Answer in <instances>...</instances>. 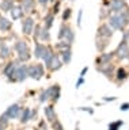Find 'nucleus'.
<instances>
[{
    "mask_svg": "<svg viewBox=\"0 0 129 130\" xmlns=\"http://www.w3.org/2000/svg\"><path fill=\"white\" fill-rule=\"evenodd\" d=\"M113 31H122L129 27V6L117 14H110L106 22Z\"/></svg>",
    "mask_w": 129,
    "mask_h": 130,
    "instance_id": "obj_1",
    "label": "nucleus"
},
{
    "mask_svg": "<svg viewBox=\"0 0 129 130\" xmlns=\"http://www.w3.org/2000/svg\"><path fill=\"white\" fill-rule=\"evenodd\" d=\"M27 79H29L27 77V64H18L14 71L12 77L7 79V81L8 83H23Z\"/></svg>",
    "mask_w": 129,
    "mask_h": 130,
    "instance_id": "obj_2",
    "label": "nucleus"
},
{
    "mask_svg": "<svg viewBox=\"0 0 129 130\" xmlns=\"http://www.w3.org/2000/svg\"><path fill=\"white\" fill-rule=\"evenodd\" d=\"M21 27H22V34L29 37L31 35L33 32V28H34V24H35V19L33 18L31 15H26L23 19H21Z\"/></svg>",
    "mask_w": 129,
    "mask_h": 130,
    "instance_id": "obj_3",
    "label": "nucleus"
},
{
    "mask_svg": "<svg viewBox=\"0 0 129 130\" xmlns=\"http://www.w3.org/2000/svg\"><path fill=\"white\" fill-rule=\"evenodd\" d=\"M114 57L120 61H124L129 57V43L125 41H120L118 46L114 50Z\"/></svg>",
    "mask_w": 129,
    "mask_h": 130,
    "instance_id": "obj_4",
    "label": "nucleus"
},
{
    "mask_svg": "<svg viewBox=\"0 0 129 130\" xmlns=\"http://www.w3.org/2000/svg\"><path fill=\"white\" fill-rule=\"evenodd\" d=\"M114 31L110 28L107 23H101L96 28V37L98 38H105V39H111Z\"/></svg>",
    "mask_w": 129,
    "mask_h": 130,
    "instance_id": "obj_5",
    "label": "nucleus"
},
{
    "mask_svg": "<svg viewBox=\"0 0 129 130\" xmlns=\"http://www.w3.org/2000/svg\"><path fill=\"white\" fill-rule=\"evenodd\" d=\"M19 6L22 7L25 15H33L37 8V0H19Z\"/></svg>",
    "mask_w": 129,
    "mask_h": 130,
    "instance_id": "obj_6",
    "label": "nucleus"
},
{
    "mask_svg": "<svg viewBox=\"0 0 129 130\" xmlns=\"http://www.w3.org/2000/svg\"><path fill=\"white\" fill-rule=\"evenodd\" d=\"M46 91L49 93V100L52 102V104L57 103L60 96H61V87H60L59 84H53V85H50V87H48Z\"/></svg>",
    "mask_w": 129,
    "mask_h": 130,
    "instance_id": "obj_7",
    "label": "nucleus"
},
{
    "mask_svg": "<svg viewBox=\"0 0 129 130\" xmlns=\"http://www.w3.org/2000/svg\"><path fill=\"white\" fill-rule=\"evenodd\" d=\"M126 7H128L126 0H109V6H107L109 11L111 14H117V12L122 11Z\"/></svg>",
    "mask_w": 129,
    "mask_h": 130,
    "instance_id": "obj_8",
    "label": "nucleus"
},
{
    "mask_svg": "<svg viewBox=\"0 0 129 130\" xmlns=\"http://www.w3.org/2000/svg\"><path fill=\"white\" fill-rule=\"evenodd\" d=\"M22 111V106L19 104V103H12L11 106H8L7 107V110L4 111L6 114V117L8 118V119H18V117H19V114H21Z\"/></svg>",
    "mask_w": 129,
    "mask_h": 130,
    "instance_id": "obj_9",
    "label": "nucleus"
},
{
    "mask_svg": "<svg viewBox=\"0 0 129 130\" xmlns=\"http://www.w3.org/2000/svg\"><path fill=\"white\" fill-rule=\"evenodd\" d=\"M96 71L101 72L103 76H106L107 79H111V77H114L116 67H114V64H113V62H110V64H102V65H96Z\"/></svg>",
    "mask_w": 129,
    "mask_h": 130,
    "instance_id": "obj_10",
    "label": "nucleus"
},
{
    "mask_svg": "<svg viewBox=\"0 0 129 130\" xmlns=\"http://www.w3.org/2000/svg\"><path fill=\"white\" fill-rule=\"evenodd\" d=\"M18 64H21V62H18L17 60H8V61H7V64H6L4 67H3V69H2L3 76H4L6 79H10V77H12L14 71H15V68H17Z\"/></svg>",
    "mask_w": 129,
    "mask_h": 130,
    "instance_id": "obj_11",
    "label": "nucleus"
},
{
    "mask_svg": "<svg viewBox=\"0 0 129 130\" xmlns=\"http://www.w3.org/2000/svg\"><path fill=\"white\" fill-rule=\"evenodd\" d=\"M114 52H102L101 54L95 58V65H102V64H110L114 60Z\"/></svg>",
    "mask_w": 129,
    "mask_h": 130,
    "instance_id": "obj_12",
    "label": "nucleus"
},
{
    "mask_svg": "<svg viewBox=\"0 0 129 130\" xmlns=\"http://www.w3.org/2000/svg\"><path fill=\"white\" fill-rule=\"evenodd\" d=\"M129 77V73L126 71V68H124V67H118V68H116V71H114V79H116V83L117 84H122L125 80H126Z\"/></svg>",
    "mask_w": 129,
    "mask_h": 130,
    "instance_id": "obj_13",
    "label": "nucleus"
},
{
    "mask_svg": "<svg viewBox=\"0 0 129 130\" xmlns=\"http://www.w3.org/2000/svg\"><path fill=\"white\" fill-rule=\"evenodd\" d=\"M46 49H48V43H42V42H39V41H37L34 45V53H33L34 58L35 60H42V56L45 54Z\"/></svg>",
    "mask_w": 129,
    "mask_h": 130,
    "instance_id": "obj_14",
    "label": "nucleus"
},
{
    "mask_svg": "<svg viewBox=\"0 0 129 130\" xmlns=\"http://www.w3.org/2000/svg\"><path fill=\"white\" fill-rule=\"evenodd\" d=\"M44 115H45V121L49 122V123H52L53 121L57 119V114H56L54 106L53 104L45 106V107H44Z\"/></svg>",
    "mask_w": 129,
    "mask_h": 130,
    "instance_id": "obj_15",
    "label": "nucleus"
},
{
    "mask_svg": "<svg viewBox=\"0 0 129 130\" xmlns=\"http://www.w3.org/2000/svg\"><path fill=\"white\" fill-rule=\"evenodd\" d=\"M12 50L17 53H23V52H29L30 50V46L29 43H27V41L25 39H17L12 45Z\"/></svg>",
    "mask_w": 129,
    "mask_h": 130,
    "instance_id": "obj_16",
    "label": "nucleus"
},
{
    "mask_svg": "<svg viewBox=\"0 0 129 130\" xmlns=\"http://www.w3.org/2000/svg\"><path fill=\"white\" fill-rule=\"evenodd\" d=\"M12 26H14V22L6 16H2L0 18V32L6 34V32H10L12 30Z\"/></svg>",
    "mask_w": 129,
    "mask_h": 130,
    "instance_id": "obj_17",
    "label": "nucleus"
},
{
    "mask_svg": "<svg viewBox=\"0 0 129 130\" xmlns=\"http://www.w3.org/2000/svg\"><path fill=\"white\" fill-rule=\"evenodd\" d=\"M10 15H11V20H21L26 16L23 10H22V7L19 6V4H15V6L11 8Z\"/></svg>",
    "mask_w": 129,
    "mask_h": 130,
    "instance_id": "obj_18",
    "label": "nucleus"
},
{
    "mask_svg": "<svg viewBox=\"0 0 129 130\" xmlns=\"http://www.w3.org/2000/svg\"><path fill=\"white\" fill-rule=\"evenodd\" d=\"M64 67L63 65V62H61V60H60V57H59V54H54L53 56V58H52V61H50V64H49V68H48V71L49 72H57V71H60Z\"/></svg>",
    "mask_w": 129,
    "mask_h": 130,
    "instance_id": "obj_19",
    "label": "nucleus"
},
{
    "mask_svg": "<svg viewBox=\"0 0 129 130\" xmlns=\"http://www.w3.org/2000/svg\"><path fill=\"white\" fill-rule=\"evenodd\" d=\"M18 119H19V123L21 125H26L29 121H31V108L23 107L21 114H19V117H18Z\"/></svg>",
    "mask_w": 129,
    "mask_h": 130,
    "instance_id": "obj_20",
    "label": "nucleus"
},
{
    "mask_svg": "<svg viewBox=\"0 0 129 130\" xmlns=\"http://www.w3.org/2000/svg\"><path fill=\"white\" fill-rule=\"evenodd\" d=\"M60 60H61L63 65H68L72 61V49H68V50H63L57 53Z\"/></svg>",
    "mask_w": 129,
    "mask_h": 130,
    "instance_id": "obj_21",
    "label": "nucleus"
},
{
    "mask_svg": "<svg viewBox=\"0 0 129 130\" xmlns=\"http://www.w3.org/2000/svg\"><path fill=\"white\" fill-rule=\"evenodd\" d=\"M109 43H110V39H105V38H98V37H95V47L98 52H105L109 46Z\"/></svg>",
    "mask_w": 129,
    "mask_h": 130,
    "instance_id": "obj_22",
    "label": "nucleus"
},
{
    "mask_svg": "<svg viewBox=\"0 0 129 130\" xmlns=\"http://www.w3.org/2000/svg\"><path fill=\"white\" fill-rule=\"evenodd\" d=\"M11 54H12V47L10 45L4 43L0 47V60H10Z\"/></svg>",
    "mask_w": 129,
    "mask_h": 130,
    "instance_id": "obj_23",
    "label": "nucleus"
},
{
    "mask_svg": "<svg viewBox=\"0 0 129 130\" xmlns=\"http://www.w3.org/2000/svg\"><path fill=\"white\" fill-rule=\"evenodd\" d=\"M54 20H56V15H53L50 11H49V12H46L45 16H44V24H42V26H44V27H46L48 30H50L52 26L54 24Z\"/></svg>",
    "mask_w": 129,
    "mask_h": 130,
    "instance_id": "obj_24",
    "label": "nucleus"
},
{
    "mask_svg": "<svg viewBox=\"0 0 129 130\" xmlns=\"http://www.w3.org/2000/svg\"><path fill=\"white\" fill-rule=\"evenodd\" d=\"M63 39L67 41L68 43H74L75 42V31H74V28H72L68 23L65 26V32H64V38Z\"/></svg>",
    "mask_w": 129,
    "mask_h": 130,
    "instance_id": "obj_25",
    "label": "nucleus"
},
{
    "mask_svg": "<svg viewBox=\"0 0 129 130\" xmlns=\"http://www.w3.org/2000/svg\"><path fill=\"white\" fill-rule=\"evenodd\" d=\"M17 2V0H2L0 2V11L2 12H10L11 8H12Z\"/></svg>",
    "mask_w": 129,
    "mask_h": 130,
    "instance_id": "obj_26",
    "label": "nucleus"
},
{
    "mask_svg": "<svg viewBox=\"0 0 129 130\" xmlns=\"http://www.w3.org/2000/svg\"><path fill=\"white\" fill-rule=\"evenodd\" d=\"M50 39H52V35H50V30H48L46 27H44L41 28V34H39V42H42V43H49L50 42Z\"/></svg>",
    "mask_w": 129,
    "mask_h": 130,
    "instance_id": "obj_27",
    "label": "nucleus"
},
{
    "mask_svg": "<svg viewBox=\"0 0 129 130\" xmlns=\"http://www.w3.org/2000/svg\"><path fill=\"white\" fill-rule=\"evenodd\" d=\"M31 57H33V54H31V52H23V53H18L17 54V61L21 64H27L29 61L31 60Z\"/></svg>",
    "mask_w": 129,
    "mask_h": 130,
    "instance_id": "obj_28",
    "label": "nucleus"
},
{
    "mask_svg": "<svg viewBox=\"0 0 129 130\" xmlns=\"http://www.w3.org/2000/svg\"><path fill=\"white\" fill-rule=\"evenodd\" d=\"M53 49H54L57 53H59V52H63V50H68V49H72V43H68L67 41L61 39V41H59L57 43H54Z\"/></svg>",
    "mask_w": 129,
    "mask_h": 130,
    "instance_id": "obj_29",
    "label": "nucleus"
},
{
    "mask_svg": "<svg viewBox=\"0 0 129 130\" xmlns=\"http://www.w3.org/2000/svg\"><path fill=\"white\" fill-rule=\"evenodd\" d=\"M45 76V67L42 62H35V80L39 81Z\"/></svg>",
    "mask_w": 129,
    "mask_h": 130,
    "instance_id": "obj_30",
    "label": "nucleus"
},
{
    "mask_svg": "<svg viewBox=\"0 0 129 130\" xmlns=\"http://www.w3.org/2000/svg\"><path fill=\"white\" fill-rule=\"evenodd\" d=\"M41 28H42V24H39V23H35V24H34V28H33V32H31V37H33V39L35 41V42L39 39Z\"/></svg>",
    "mask_w": 129,
    "mask_h": 130,
    "instance_id": "obj_31",
    "label": "nucleus"
},
{
    "mask_svg": "<svg viewBox=\"0 0 129 130\" xmlns=\"http://www.w3.org/2000/svg\"><path fill=\"white\" fill-rule=\"evenodd\" d=\"M71 16H72V8H71V7H67L65 10H63L61 19H63V22H64V23H67L68 20L71 19Z\"/></svg>",
    "mask_w": 129,
    "mask_h": 130,
    "instance_id": "obj_32",
    "label": "nucleus"
},
{
    "mask_svg": "<svg viewBox=\"0 0 129 130\" xmlns=\"http://www.w3.org/2000/svg\"><path fill=\"white\" fill-rule=\"evenodd\" d=\"M110 14H111V12L109 11V8H107V7H102V8L99 10V15H98V16H99V20L107 19L109 16H110Z\"/></svg>",
    "mask_w": 129,
    "mask_h": 130,
    "instance_id": "obj_33",
    "label": "nucleus"
},
{
    "mask_svg": "<svg viewBox=\"0 0 129 130\" xmlns=\"http://www.w3.org/2000/svg\"><path fill=\"white\" fill-rule=\"evenodd\" d=\"M48 100H49V93H48V91L46 89H41V92H39V95H38V102L41 104H44Z\"/></svg>",
    "mask_w": 129,
    "mask_h": 130,
    "instance_id": "obj_34",
    "label": "nucleus"
},
{
    "mask_svg": "<svg viewBox=\"0 0 129 130\" xmlns=\"http://www.w3.org/2000/svg\"><path fill=\"white\" fill-rule=\"evenodd\" d=\"M27 77L35 80V64H27Z\"/></svg>",
    "mask_w": 129,
    "mask_h": 130,
    "instance_id": "obj_35",
    "label": "nucleus"
},
{
    "mask_svg": "<svg viewBox=\"0 0 129 130\" xmlns=\"http://www.w3.org/2000/svg\"><path fill=\"white\" fill-rule=\"evenodd\" d=\"M124 125V121H114L109 123V129L107 130H120V127Z\"/></svg>",
    "mask_w": 129,
    "mask_h": 130,
    "instance_id": "obj_36",
    "label": "nucleus"
},
{
    "mask_svg": "<svg viewBox=\"0 0 129 130\" xmlns=\"http://www.w3.org/2000/svg\"><path fill=\"white\" fill-rule=\"evenodd\" d=\"M60 6H61V0L54 2V3H53V7H52V10H50L52 14H53V15H57L59 12H60Z\"/></svg>",
    "mask_w": 129,
    "mask_h": 130,
    "instance_id": "obj_37",
    "label": "nucleus"
},
{
    "mask_svg": "<svg viewBox=\"0 0 129 130\" xmlns=\"http://www.w3.org/2000/svg\"><path fill=\"white\" fill-rule=\"evenodd\" d=\"M50 125H52V129H53V130H65V129H64V126L61 125V122H60L59 119L53 121Z\"/></svg>",
    "mask_w": 129,
    "mask_h": 130,
    "instance_id": "obj_38",
    "label": "nucleus"
},
{
    "mask_svg": "<svg viewBox=\"0 0 129 130\" xmlns=\"http://www.w3.org/2000/svg\"><path fill=\"white\" fill-rule=\"evenodd\" d=\"M65 26H67V23H61V26H60V28H59V34H57V39L59 41H61L63 38H64V32H65Z\"/></svg>",
    "mask_w": 129,
    "mask_h": 130,
    "instance_id": "obj_39",
    "label": "nucleus"
},
{
    "mask_svg": "<svg viewBox=\"0 0 129 130\" xmlns=\"http://www.w3.org/2000/svg\"><path fill=\"white\" fill-rule=\"evenodd\" d=\"M0 125L6 126V127H8V125H10V119L6 117V114H4V112H3L2 115H0Z\"/></svg>",
    "mask_w": 129,
    "mask_h": 130,
    "instance_id": "obj_40",
    "label": "nucleus"
},
{
    "mask_svg": "<svg viewBox=\"0 0 129 130\" xmlns=\"http://www.w3.org/2000/svg\"><path fill=\"white\" fill-rule=\"evenodd\" d=\"M82 19H83V10L80 8V10L78 11V18H76V24H78L79 28L82 27Z\"/></svg>",
    "mask_w": 129,
    "mask_h": 130,
    "instance_id": "obj_41",
    "label": "nucleus"
},
{
    "mask_svg": "<svg viewBox=\"0 0 129 130\" xmlns=\"http://www.w3.org/2000/svg\"><path fill=\"white\" fill-rule=\"evenodd\" d=\"M121 32H122V38H121V41H125V42L129 43V28H125V30H122Z\"/></svg>",
    "mask_w": 129,
    "mask_h": 130,
    "instance_id": "obj_42",
    "label": "nucleus"
},
{
    "mask_svg": "<svg viewBox=\"0 0 129 130\" xmlns=\"http://www.w3.org/2000/svg\"><path fill=\"white\" fill-rule=\"evenodd\" d=\"M38 130H48V122L45 119H41L38 123Z\"/></svg>",
    "mask_w": 129,
    "mask_h": 130,
    "instance_id": "obj_43",
    "label": "nucleus"
},
{
    "mask_svg": "<svg viewBox=\"0 0 129 130\" xmlns=\"http://www.w3.org/2000/svg\"><path fill=\"white\" fill-rule=\"evenodd\" d=\"M78 110H80V111H86V112L90 114V115L94 114V108H91V107H79Z\"/></svg>",
    "mask_w": 129,
    "mask_h": 130,
    "instance_id": "obj_44",
    "label": "nucleus"
},
{
    "mask_svg": "<svg viewBox=\"0 0 129 130\" xmlns=\"http://www.w3.org/2000/svg\"><path fill=\"white\" fill-rule=\"evenodd\" d=\"M83 84H84V77H79L78 81H76V84H75V87L76 88H80Z\"/></svg>",
    "mask_w": 129,
    "mask_h": 130,
    "instance_id": "obj_45",
    "label": "nucleus"
},
{
    "mask_svg": "<svg viewBox=\"0 0 129 130\" xmlns=\"http://www.w3.org/2000/svg\"><path fill=\"white\" fill-rule=\"evenodd\" d=\"M120 110H121V111H128V110H129V102H125V103L121 104Z\"/></svg>",
    "mask_w": 129,
    "mask_h": 130,
    "instance_id": "obj_46",
    "label": "nucleus"
},
{
    "mask_svg": "<svg viewBox=\"0 0 129 130\" xmlns=\"http://www.w3.org/2000/svg\"><path fill=\"white\" fill-rule=\"evenodd\" d=\"M37 4H39V6H42V7H46L48 4H49V0H37Z\"/></svg>",
    "mask_w": 129,
    "mask_h": 130,
    "instance_id": "obj_47",
    "label": "nucleus"
},
{
    "mask_svg": "<svg viewBox=\"0 0 129 130\" xmlns=\"http://www.w3.org/2000/svg\"><path fill=\"white\" fill-rule=\"evenodd\" d=\"M117 100V96H105L103 98V102H114Z\"/></svg>",
    "mask_w": 129,
    "mask_h": 130,
    "instance_id": "obj_48",
    "label": "nucleus"
},
{
    "mask_svg": "<svg viewBox=\"0 0 129 130\" xmlns=\"http://www.w3.org/2000/svg\"><path fill=\"white\" fill-rule=\"evenodd\" d=\"M87 72H88V67H84V68L82 69V72H80V76H79V77H84Z\"/></svg>",
    "mask_w": 129,
    "mask_h": 130,
    "instance_id": "obj_49",
    "label": "nucleus"
},
{
    "mask_svg": "<svg viewBox=\"0 0 129 130\" xmlns=\"http://www.w3.org/2000/svg\"><path fill=\"white\" fill-rule=\"evenodd\" d=\"M37 115H38V110H37V108L31 110V119H34V118H37Z\"/></svg>",
    "mask_w": 129,
    "mask_h": 130,
    "instance_id": "obj_50",
    "label": "nucleus"
},
{
    "mask_svg": "<svg viewBox=\"0 0 129 130\" xmlns=\"http://www.w3.org/2000/svg\"><path fill=\"white\" fill-rule=\"evenodd\" d=\"M4 43H7V38H3V37H0V47H2Z\"/></svg>",
    "mask_w": 129,
    "mask_h": 130,
    "instance_id": "obj_51",
    "label": "nucleus"
},
{
    "mask_svg": "<svg viewBox=\"0 0 129 130\" xmlns=\"http://www.w3.org/2000/svg\"><path fill=\"white\" fill-rule=\"evenodd\" d=\"M102 4H103V7H107L109 6V0H103Z\"/></svg>",
    "mask_w": 129,
    "mask_h": 130,
    "instance_id": "obj_52",
    "label": "nucleus"
},
{
    "mask_svg": "<svg viewBox=\"0 0 129 130\" xmlns=\"http://www.w3.org/2000/svg\"><path fill=\"white\" fill-rule=\"evenodd\" d=\"M8 127H6V126H3V125H0V130H7Z\"/></svg>",
    "mask_w": 129,
    "mask_h": 130,
    "instance_id": "obj_53",
    "label": "nucleus"
},
{
    "mask_svg": "<svg viewBox=\"0 0 129 130\" xmlns=\"http://www.w3.org/2000/svg\"><path fill=\"white\" fill-rule=\"evenodd\" d=\"M75 130H80V129H79V123H76V127H75Z\"/></svg>",
    "mask_w": 129,
    "mask_h": 130,
    "instance_id": "obj_54",
    "label": "nucleus"
},
{
    "mask_svg": "<svg viewBox=\"0 0 129 130\" xmlns=\"http://www.w3.org/2000/svg\"><path fill=\"white\" fill-rule=\"evenodd\" d=\"M54 2H56V0H49V3H52V4H53Z\"/></svg>",
    "mask_w": 129,
    "mask_h": 130,
    "instance_id": "obj_55",
    "label": "nucleus"
},
{
    "mask_svg": "<svg viewBox=\"0 0 129 130\" xmlns=\"http://www.w3.org/2000/svg\"><path fill=\"white\" fill-rule=\"evenodd\" d=\"M2 16H3V15H2V12H0V18H2Z\"/></svg>",
    "mask_w": 129,
    "mask_h": 130,
    "instance_id": "obj_56",
    "label": "nucleus"
},
{
    "mask_svg": "<svg viewBox=\"0 0 129 130\" xmlns=\"http://www.w3.org/2000/svg\"><path fill=\"white\" fill-rule=\"evenodd\" d=\"M126 60H128V62H129V57H128V58H126Z\"/></svg>",
    "mask_w": 129,
    "mask_h": 130,
    "instance_id": "obj_57",
    "label": "nucleus"
},
{
    "mask_svg": "<svg viewBox=\"0 0 129 130\" xmlns=\"http://www.w3.org/2000/svg\"><path fill=\"white\" fill-rule=\"evenodd\" d=\"M35 130H38V129H35Z\"/></svg>",
    "mask_w": 129,
    "mask_h": 130,
    "instance_id": "obj_58",
    "label": "nucleus"
},
{
    "mask_svg": "<svg viewBox=\"0 0 129 130\" xmlns=\"http://www.w3.org/2000/svg\"><path fill=\"white\" fill-rule=\"evenodd\" d=\"M61 2H63V0H61Z\"/></svg>",
    "mask_w": 129,
    "mask_h": 130,
    "instance_id": "obj_59",
    "label": "nucleus"
}]
</instances>
